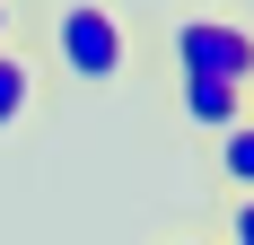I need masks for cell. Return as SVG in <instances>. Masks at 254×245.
Here are the masks:
<instances>
[{"mask_svg":"<svg viewBox=\"0 0 254 245\" xmlns=\"http://www.w3.org/2000/svg\"><path fill=\"white\" fill-rule=\"evenodd\" d=\"M26 44L44 53L53 88H123L140 61V26L114 0H26Z\"/></svg>","mask_w":254,"mask_h":245,"instance_id":"obj_1","label":"cell"},{"mask_svg":"<svg viewBox=\"0 0 254 245\" xmlns=\"http://www.w3.org/2000/svg\"><path fill=\"white\" fill-rule=\"evenodd\" d=\"M210 184H219V193H254V105L210 140Z\"/></svg>","mask_w":254,"mask_h":245,"instance_id":"obj_5","label":"cell"},{"mask_svg":"<svg viewBox=\"0 0 254 245\" xmlns=\"http://www.w3.org/2000/svg\"><path fill=\"white\" fill-rule=\"evenodd\" d=\"M158 245H210V228L202 219H176V228H158Z\"/></svg>","mask_w":254,"mask_h":245,"instance_id":"obj_7","label":"cell"},{"mask_svg":"<svg viewBox=\"0 0 254 245\" xmlns=\"http://www.w3.org/2000/svg\"><path fill=\"white\" fill-rule=\"evenodd\" d=\"M202 228H210V245H254V193H210Z\"/></svg>","mask_w":254,"mask_h":245,"instance_id":"obj_6","label":"cell"},{"mask_svg":"<svg viewBox=\"0 0 254 245\" xmlns=\"http://www.w3.org/2000/svg\"><path fill=\"white\" fill-rule=\"evenodd\" d=\"M18 26H26V18H18V0H0V44H9Z\"/></svg>","mask_w":254,"mask_h":245,"instance_id":"obj_8","label":"cell"},{"mask_svg":"<svg viewBox=\"0 0 254 245\" xmlns=\"http://www.w3.org/2000/svg\"><path fill=\"white\" fill-rule=\"evenodd\" d=\"M140 44L158 53V79H219L254 97V9L237 0H193L176 18H158Z\"/></svg>","mask_w":254,"mask_h":245,"instance_id":"obj_2","label":"cell"},{"mask_svg":"<svg viewBox=\"0 0 254 245\" xmlns=\"http://www.w3.org/2000/svg\"><path fill=\"white\" fill-rule=\"evenodd\" d=\"M158 97L176 105V122L193 131V140H219V131H228V122L254 105L246 88H219V79H158Z\"/></svg>","mask_w":254,"mask_h":245,"instance_id":"obj_4","label":"cell"},{"mask_svg":"<svg viewBox=\"0 0 254 245\" xmlns=\"http://www.w3.org/2000/svg\"><path fill=\"white\" fill-rule=\"evenodd\" d=\"M53 122V70L44 53L26 44V26L0 44V140H18V131H44Z\"/></svg>","mask_w":254,"mask_h":245,"instance_id":"obj_3","label":"cell"}]
</instances>
